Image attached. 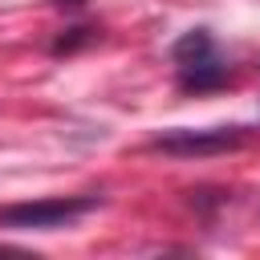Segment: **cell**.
Segmentation results:
<instances>
[{
	"mask_svg": "<svg viewBox=\"0 0 260 260\" xmlns=\"http://www.w3.org/2000/svg\"><path fill=\"white\" fill-rule=\"evenodd\" d=\"M102 199L98 195H77V199H37V203H12L0 211V228H16V232H53L65 228L73 219H81L85 211H93Z\"/></svg>",
	"mask_w": 260,
	"mask_h": 260,
	"instance_id": "cell-1",
	"label": "cell"
},
{
	"mask_svg": "<svg viewBox=\"0 0 260 260\" xmlns=\"http://www.w3.org/2000/svg\"><path fill=\"white\" fill-rule=\"evenodd\" d=\"M240 142H244L240 126H215V130H167L150 146L191 158V154H223V150H236Z\"/></svg>",
	"mask_w": 260,
	"mask_h": 260,
	"instance_id": "cell-2",
	"label": "cell"
},
{
	"mask_svg": "<svg viewBox=\"0 0 260 260\" xmlns=\"http://www.w3.org/2000/svg\"><path fill=\"white\" fill-rule=\"evenodd\" d=\"M171 57L179 61V69H183V65H195V61H207V57H215V41H211L207 28H191V32H183V37L175 41Z\"/></svg>",
	"mask_w": 260,
	"mask_h": 260,
	"instance_id": "cell-3",
	"label": "cell"
},
{
	"mask_svg": "<svg viewBox=\"0 0 260 260\" xmlns=\"http://www.w3.org/2000/svg\"><path fill=\"white\" fill-rule=\"evenodd\" d=\"M179 81H183V89H211V85H223V81H228V65H223L219 57H207V61L183 65Z\"/></svg>",
	"mask_w": 260,
	"mask_h": 260,
	"instance_id": "cell-4",
	"label": "cell"
},
{
	"mask_svg": "<svg viewBox=\"0 0 260 260\" xmlns=\"http://www.w3.org/2000/svg\"><path fill=\"white\" fill-rule=\"evenodd\" d=\"M69 32H73V37H61V41L53 45V53H69V49H77L81 41H89V32H93V28H69Z\"/></svg>",
	"mask_w": 260,
	"mask_h": 260,
	"instance_id": "cell-5",
	"label": "cell"
}]
</instances>
